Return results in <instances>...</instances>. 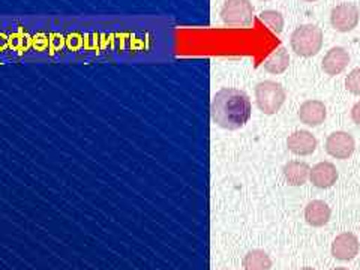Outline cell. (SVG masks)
Wrapping results in <instances>:
<instances>
[{"instance_id":"6","label":"cell","mask_w":360,"mask_h":270,"mask_svg":"<svg viewBox=\"0 0 360 270\" xmlns=\"http://www.w3.org/2000/svg\"><path fill=\"white\" fill-rule=\"evenodd\" d=\"M356 149V141L348 132L336 131L326 140V152L336 160H348Z\"/></svg>"},{"instance_id":"3","label":"cell","mask_w":360,"mask_h":270,"mask_svg":"<svg viewBox=\"0 0 360 270\" xmlns=\"http://www.w3.org/2000/svg\"><path fill=\"white\" fill-rule=\"evenodd\" d=\"M285 89L272 80H266L255 86V101L257 105L264 115L272 116L281 110L285 103Z\"/></svg>"},{"instance_id":"14","label":"cell","mask_w":360,"mask_h":270,"mask_svg":"<svg viewBox=\"0 0 360 270\" xmlns=\"http://www.w3.org/2000/svg\"><path fill=\"white\" fill-rule=\"evenodd\" d=\"M288 65H290V56L285 47L283 45H279L278 49H275L272 53L267 56V59L264 60L263 66L264 70L270 74H283L288 70Z\"/></svg>"},{"instance_id":"17","label":"cell","mask_w":360,"mask_h":270,"mask_svg":"<svg viewBox=\"0 0 360 270\" xmlns=\"http://www.w3.org/2000/svg\"><path fill=\"white\" fill-rule=\"evenodd\" d=\"M345 87L350 94L360 96V68H356L345 78Z\"/></svg>"},{"instance_id":"5","label":"cell","mask_w":360,"mask_h":270,"mask_svg":"<svg viewBox=\"0 0 360 270\" xmlns=\"http://www.w3.org/2000/svg\"><path fill=\"white\" fill-rule=\"evenodd\" d=\"M360 11L354 4H341L332 9L330 22L338 32H352L359 22Z\"/></svg>"},{"instance_id":"16","label":"cell","mask_w":360,"mask_h":270,"mask_svg":"<svg viewBox=\"0 0 360 270\" xmlns=\"http://www.w3.org/2000/svg\"><path fill=\"white\" fill-rule=\"evenodd\" d=\"M260 20L270 30L276 33V35H279V33L284 30V17L283 14L278 13V11H272V9L263 11L260 14Z\"/></svg>"},{"instance_id":"12","label":"cell","mask_w":360,"mask_h":270,"mask_svg":"<svg viewBox=\"0 0 360 270\" xmlns=\"http://www.w3.org/2000/svg\"><path fill=\"white\" fill-rule=\"evenodd\" d=\"M287 184L291 186H302L308 182L311 176V167L302 161H290L283 168Z\"/></svg>"},{"instance_id":"18","label":"cell","mask_w":360,"mask_h":270,"mask_svg":"<svg viewBox=\"0 0 360 270\" xmlns=\"http://www.w3.org/2000/svg\"><path fill=\"white\" fill-rule=\"evenodd\" d=\"M352 119L356 123V125L360 127V103H357L353 108H352Z\"/></svg>"},{"instance_id":"10","label":"cell","mask_w":360,"mask_h":270,"mask_svg":"<svg viewBox=\"0 0 360 270\" xmlns=\"http://www.w3.org/2000/svg\"><path fill=\"white\" fill-rule=\"evenodd\" d=\"M350 63V54L342 47H333L326 53L323 59V71L328 75H340Z\"/></svg>"},{"instance_id":"8","label":"cell","mask_w":360,"mask_h":270,"mask_svg":"<svg viewBox=\"0 0 360 270\" xmlns=\"http://www.w3.org/2000/svg\"><path fill=\"white\" fill-rule=\"evenodd\" d=\"M359 240L353 233H342L332 243V255L341 262H350L359 254Z\"/></svg>"},{"instance_id":"13","label":"cell","mask_w":360,"mask_h":270,"mask_svg":"<svg viewBox=\"0 0 360 270\" xmlns=\"http://www.w3.org/2000/svg\"><path fill=\"white\" fill-rule=\"evenodd\" d=\"M330 215V207L321 200H312L305 207V219L312 227H323L329 222Z\"/></svg>"},{"instance_id":"21","label":"cell","mask_w":360,"mask_h":270,"mask_svg":"<svg viewBox=\"0 0 360 270\" xmlns=\"http://www.w3.org/2000/svg\"><path fill=\"white\" fill-rule=\"evenodd\" d=\"M305 2H315V0H305Z\"/></svg>"},{"instance_id":"15","label":"cell","mask_w":360,"mask_h":270,"mask_svg":"<svg viewBox=\"0 0 360 270\" xmlns=\"http://www.w3.org/2000/svg\"><path fill=\"white\" fill-rule=\"evenodd\" d=\"M245 270H270L272 269V260L263 250H252L243 258Z\"/></svg>"},{"instance_id":"9","label":"cell","mask_w":360,"mask_h":270,"mask_svg":"<svg viewBox=\"0 0 360 270\" xmlns=\"http://www.w3.org/2000/svg\"><path fill=\"white\" fill-rule=\"evenodd\" d=\"M287 148L297 156H308L317 149V139L309 131H296L287 139Z\"/></svg>"},{"instance_id":"1","label":"cell","mask_w":360,"mask_h":270,"mask_svg":"<svg viewBox=\"0 0 360 270\" xmlns=\"http://www.w3.org/2000/svg\"><path fill=\"white\" fill-rule=\"evenodd\" d=\"M212 120L218 127L236 131L243 128L251 119V99L243 90L234 87H224L212 101Z\"/></svg>"},{"instance_id":"20","label":"cell","mask_w":360,"mask_h":270,"mask_svg":"<svg viewBox=\"0 0 360 270\" xmlns=\"http://www.w3.org/2000/svg\"><path fill=\"white\" fill-rule=\"evenodd\" d=\"M302 270H315V269H312V267H305V269H302Z\"/></svg>"},{"instance_id":"19","label":"cell","mask_w":360,"mask_h":270,"mask_svg":"<svg viewBox=\"0 0 360 270\" xmlns=\"http://www.w3.org/2000/svg\"><path fill=\"white\" fill-rule=\"evenodd\" d=\"M333 270H348V269H345V267H336V269H333Z\"/></svg>"},{"instance_id":"4","label":"cell","mask_w":360,"mask_h":270,"mask_svg":"<svg viewBox=\"0 0 360 270\" xmlns=\"http://www.w3.org/2000/svg\"><path fill=\"white\" fill-rule=\"evenodd\" d=\"M224 25L231 27H248L254 21V6L250 0H227L221 9Z\"/></svg>"},{"instance_id":"7","label":"cell","mask_w":360,"mask_h":270,"mask_svg":"<svg viewBox=\"0 0 360 270\" xmlns=\"http://www.w3.org/2000/svg\"><path fill=\"white\" fill-rule=\"evenodd\" d=\"M297 116L303 125L307 127H320L321 123L326 120L328 116V111H326L324 103L319 99H309L305 101L299 108Z\"/></svg>"},{"instance_id":"11","label":"cell","mask_w":360,"mask_h":270,"mask_svg":"<svg viewBox=\"0 0 360 270\" xmlns=\"http://www.w3.org/2000/svg\"><path fill=\"white\" fill-rule=\"evenodd\" d=\"M311 182L320 189H328L333 186L338 180V170L332 162L323 161L311 168Z\"/></svg>"},{"instance_id":"2","label":"cell","mask_w":360,"mask_h":270,"mask_svg":"<svg viewBox=\"0 0 360 270\" xmlns=\"http://www.w3.org/2000/svg\"><path fill=\"white\" fill-rule=\"evenodd\" d=\"M291 49L302 58H312L323 47V32L314 25H303L291 35Z\"/></svg>"}]
</instances>
